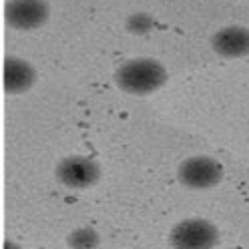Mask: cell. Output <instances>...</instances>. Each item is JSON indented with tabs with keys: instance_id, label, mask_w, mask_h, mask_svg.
Returning <instances> with one entry per match:
<instances>
[{
	"instance_id": "10",
	"label": "cell",
	"mask_w": 249,
	"mask_h": 249,
	"mask_svg": "<svg viewBox=\"0 0 249 249\" xmlns=\"http://www.w3.org/2000/svg\"><path fill=\"white\" fill-rule=\"evenodd\" d=\"M2 249H24V247H22L18 241H14V239H10V237H8V239H4Z\"/></svg>"
},
{
	"instance_id": "1",
	"label": "cell",
	"mask_w": 249,
	"mask_h": 249,
	"mask_svg": "<svg viewBox=\"0 0 249 249\" xmlns=\"http://www.w3.org/2000/svg\"><path fill=\"white\" fill-rule=\"evenodd\" d=\"M113 81L127 95L147 97V95L161 90L167 85L169 72L157 58L139 56V58L124 60L115 71Z\"/></svg>"
},
{
	"instance_id": "5",
	"label": "cell",
	"mask_w": 249,
	"mask_h": 249,
	"mask_svg": "<svg viewBox=\"0 0 249 249\" xmlns=\"http://www.w3.org/2000/svg\"><path fill=\"white\" fill-rule=\"evenodd\" d=\"M51 17L46 0H8L4 6V20L10 28L30 33L40 28Z\"/></svg>"
},
{
	"instance_id": "7",
	"label": "cell",
	"mask_w": 249,
	"mask_h": 249,
	"mask_svg": "<svg viewBox=\"0 0 249 249\" xmlns=\"http://www.w3.org/2000/svg\"><path fill=\"white\" fill-rule=\"evenodd\" d=\"M38 81V72L35 65L20 56H6L2 69V83L6 95H24Z\"/></svg>"
},
{
	"instance_id": "4",
	"label": "cell",
	"mask_w": 249,
	"mask_h": 249,
	"mask_svg": "<svg viewBox=\"0 0 249 249\" xmlns=\"http://www.w3.org/2000/svg\"><path fill=\"white\" fill-rule=\"evenodd\" d=\"M54 177L67 189L83 191L95 187L101 181L103 169L95 159L85 157V155H69L56 163Z\"/></svg>"
},
{
	"instance_id": "3",
	"label": "cell",
	"mask_w": 249,
	"mask_h": 249,
	"mask_svg": "<svg viewBox=\"0 0 249 249\" xmlns=\"http://www.w3.org/2000/svg\"><path fill=\"white\" fill-rule=\"evenodd\" d=\"M225 177L223 165L209 155H193L179 163L177 181L193 191H207L217 187Z\"/></svg>"
},
{
	"instance_id": "2",
	"label": "cell",
	"mask_w": 249,
	"mask_h": 249,
	"mask_svg": "<svg viewBox=\"0 0 249 249\" xmlns=\"http://www.w3.org/2000/svg\"><path fill=\"white\" fill-rule=\"evenodd\" d=\"M173 249H215L219 245V229L205 217H187L169 231Z\"/></svg>"
},
{
	"instance_id": "9",
	"label": "cell",
	"mask_w": 249,
	"mask_h": 249,
	"mask_svg": "<svg viewBox=\"0 0 249 249\" xmlns=\"http://www.w3.org/2000/svg\"><path fill=\"white\" fill-rule=\"evenodd\" d=\"M155 28V18L147 12H133L131 17L124 18V30L129 35H137V36H143L147 33Z\"/></svg>"
},
{
	"instance_id": "6",
	"label": "cell",
	"mask_w": 249,
	"mask_h": 249,
	"mask_svg": "<svg viewBox=\"0 0 249 249\" xmlns=\"http://www.w3.org/2000/svg\"><path fill=\"white\" fill-rule=\"evenodd\" d=\"M209 44L211 51L221 58L227 60L245 58L249 56V28L239 24L223 26L217 33H213Z\"/></svg>"
},
{
	"instance_id": "8",
	"label": "cell",
	"mask_w": 249,
	"mask_h": 249,
	"mask_svg": "<svg viewBox=\"0 0 249 249\" xmlns=\"http://www.w3.org/2000/svg\"><path fill=\"white\" fill-rule=\"evenodd\" d=\"M67 245L71 249H99L101 233L95 227H76L67 235Z\"/></svg>"
}]
</instances>
